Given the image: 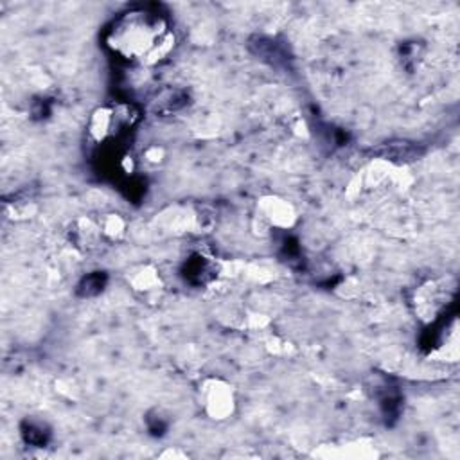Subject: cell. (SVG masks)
<instances>
[{"mask_svg": "<svg viewBox=\"0 0 460 460\" xmlns=\"http://www.w3.org/2000/svg\"><path fill=\"white\" fill-rule=\"evenodd\" d=\"M124 27L119 31V43L133 56H147L156 52V41H160V20L147 16L146 13H135Z\"/></svg>", "mask_w": 460, "mask_h": 460, "instance_id": "cell-1", "label": "cell"}]
</instances>
